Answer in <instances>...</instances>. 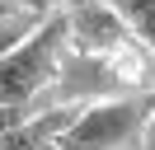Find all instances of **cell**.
Listing matches in <instances>:
<instances>
[{"label":"cell","mask_w":155,"mask_h":150,"mask_svg":"<svg viewBox=\"0 0 155 150\" xmlns=\"http://www.w3.org/2000/svg\"><path fill=\"white\" fill-rule=\"evenodd\" d=\"M61 47H66V14H47L14 52L0 56V108H28L47 80L61 66Z\"/></svg>","instance_id":"cell-1"},{"label":"cell","mask_w":155,"mask_h":150,"mask_svg":"<svg viewBox=\"0 0 155 150\" xmlns=\"http://www.w3.org/2000/svg\"><path fill=\"white\" fill-rule=\"evenodd\" d=\"M150 103L146 94H127V99H104L80 108V117L61 131L66 150H117L122 141H132L136 131L150 122Z\"/></svg>","instance_id":"cell-2"},{"label":"cell","mask_w":155,"mask_h":150,"mask_svg":"<svg viewBox=\"0 0 155 150\" xmlns=\"http://www.w3.org/2000/svg\"><path fill=\"white\" fill-rule=\"evenodd\" d=\"M57 99L66 108H89V103H104V99H122V70L108 56L75 52L57 66Z\"/></svg>","instance_id":"cell-3"},{"label":"cell","mask_w":155,"mask_h":150,"mask_svg":"<svg viewBox=\"0 0 155 150\" xmlns=\"http://www.w3.org/2000/svg\"><path fill=\"white\" fill-rule=\"evenodd\" d=\"M127 33L132 28L122 24V14L108 0H75L66 9V42L85 56H113L127 42Z\"/></svg>","instance_id":"cell-4"},{"label":"cell","mask_w":155,"mask_h":150,"mask_svg":"<svg viewBox=\"0 0 155 150\" xmlns=\"http://www.w3.org/2000/svg\"><path fill=\"white\" fill-rule=\"evenodd\" d=\"M75 117H80V108H66V103H57L52 112H28L19 127H10L5 136H0V150H42L47 141H57Z\"/></svg>","instance_id":"cell-5"},{"label":"cell","mask_w":155,"mask_h":150,"mask_svg":"<svg viewBox=\"0 0 155 150\" xmlns=\"http://www.w3.org/2000/svg\"><path fill=\"white\" fill-rule=\"evenodd\" d=\"M122 14V24L146 42V52H155V0H108Z\"/></svg>","instance_id":"cell-6"},{"label":"cell","mask_w":155,"mask_h":150,"mask_svg":"<svg viewBox=\"0 0 155 150\" xmlns=\"http://www.w3.org/2000/svg\"><path fill=\"white\" fill-rule=\"evenodd\" d=\"M42 19H47V14H24V9L5 14V19H0V56H5V52H14V47H19L24 38H28L33 28L42 24Z\"/></svg>","instance_id":"cell-7"},{"label":"cell","mask_w":155,"mask_h":150,"mask_svg":"<svg viewBox=\"0 0 155 150\" xmlns=\"http://www.w3.org/2000/svg\"><path fill=\"white\" fill-rule=\"evenodd\" d=\"M14 5H19L24 14H57L61 0H14Z\"/></svg>","instance_id":"cell-8"},{"label":"cell","mask_w":155,"mask_h":150,"mask_svg":"<svg viewBox=\"0 0 155 150\" xmlns=\"http://www.w3.org/2000/svg\"><path fill=\"white\" fill-rule=\"evenodd\" d=\"M24 117H28V108H0V136H5L10 127H19Z\"/></svg>","instance_id":"cell-9"},{"label":"cell","mask_w":155,"mask_h":150,"mask_svg":"<svg viewBox=\"0 0 155 150\" xmlns=\"http://www.w3.org/2000/svg\"><path fill=\"white\" fill-rule=\"evenodd\" d=\"M141 150H155V112H150V122L141 127Z\"/></svg>","instance_id":"cell-10"},{"label":"cell","mask_w":155,"mask_h":150,"mask_svg":"<svg viewBox=\"0 0 155 150\" xmlns=\"http://www.w3.org/2000/svg\"><path fill=\"white\" fill-rule=\"evenodd\" d=\"M42 150H66V145H61V136H57V141H47V145H42Z\"/></svg>","instance_id":"cell-11"},{"label":"cell","mask_w":155,"mask_h":150,"mask_svg":"<svg viewBox=\"0 0 155 150\" xmlns=\"http://www.w3.org/2000/svg\"><path fill=\"white\" fill-rule=\"evenodd\" d=\"M5 14H10V0H0V19H5Z\"/></svg>","instance_id":"cell-12"}]
</instances>
